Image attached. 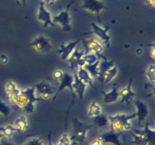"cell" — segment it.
I'll return each mask as SVG.
<instances>
[{"mask_svg":"<svg viewBox=\"0 0 155 145\" xmlns=\"http://www.w3.org/2000/svg\"><path fill=\"white\" fill-rule=\"evenodd\" d=\"M9 60H10V58H9V57L6 54H2L0 56V63L2 64H7L9 62Z\"/></svg>","mask_w":155,"mask_h":145,"instance_id":"836d02e7","label":"cell"},{"mask_svg":"<svg viewBox=\"0 0 155 145\" xmlns=\"http://www.w3.org/2000/svg\"><path fill=\"white\" fill-rule=\"evenodd\" d=\"M64 71H63L61 69H55L52 72V77L54 78V79L59 82L62 79V78L64 77Z\"/></svg>","mask_w":155,"mask_h":145,"instance_id":"1f68e13d","label":"cell"},{"mask_svg":"<svg viewBox=\"0 0 155 145\" xmlns=\"http://www.w3.org/2000/svg\"><path fill=\"white\" fill-rule=\"evenodd\" d=\"M100 59L99 69L97 79L103 85L110 83L118 75V68L115 66L114 60H108L102 54L98 56Z\"/></svg>","mask_w":155,"mask_h":145,"instance_id":"7a4b0ae2","label":"cell"},{"mask_svg":"<svg viewBox=\"0 0 155 145\" xmlns=\"http://www.w3.org/2000/svg\"><path fill=\"white\" fill-rule=\"evenodd\" d=\"M81 39H78L77 40L68 42L65 44H62L56 50V53L60 57L61 60H68L70 56L72 54L75 48L78 45V43L80 42Z\"/></svg>","mask_w":155,"mask_h":145,"instance_id":"5bb4252c","label":"cell"},{"mask_svg":"<svg viewBox=\"0 0 155 145\" xmlns=\"http://www.w3.org/2000/svg\"><path fill=\"white\" fill-rule=\"evenodd\" d=\"M81 8L89 13L95 14L98 17L99 24H101L100 13L103 10L107 9V7L101 0H83L81 5Z\"/></svg>","mask_w":155,"mask_h":145,"instance_id":"30bf717a","label":"cell"},{"mask_svg":"<svg viewBox=\"0 0 155 145\" xmlns=\"http://www.w3.org/2000/svg\"><path fill=\"white\" fill-rule=\"evenodd\" d=\"M73 75L70 72H64V77L62 78V79L60 81V85H59V87L56 89V92L54 95V98L53 100L57 99L58 96L59 94L62 92L63 90H64L65 89H68L71 92V95L73 97V104L74 103V99H75V97L77 96L74 91V88H73Z\"/></svg>","mask_w":155,"mask_h":145,"instance_id":"4fadbf2b","label":"cell"},{"mask_svg":"<svg viewBox=\"0 0 155 145\" xmlns=\"http://www.w3.org/2000/svg\"><path fill=\"white\" fill-rule=\"evenodd\" d=\"M93 122L94 126H96L98 128H104V127H106L109 125L108 118L103 114L94 117Z\"/></svg>","mask_w":155,"mask_h":145,"instance_id":"484cf974","label":"cell"},{"mask_svg":"<svg viewBox=\"0 0 155 145\" xmlns=\"http://www.w3.org/2000/svg\"><path fill=\"white\" fill-rule=\"evenodd\" d=\"M132 82H133V79H130L128 85L119 90L120 99L122 104H130L134 101L136 98V94L132 88Z\"/></svg>","mask_w":155,"mask_h":145,"instance_id":"ac0fdd59","label":"cell"},{"mask_svg":"<svg viewBox=\"0 0 155 145\" xmlns=\"http://www.w3.org/2000/svg\"><path fill=\"white\" fill-rule=\"evenodd\" d=\"M83 46L84 47L83 50L86 53H92L98 57L102 54L104 48V45L95 36H92V37L83 41Z\"/></svg>","mask_w":155,"mask_h":145,"instance_id":"7c38bea8","label":"cell"},{"mask_svg":"<svg viewBox=\"0 0 155 145\" xmlns=\"http://www.w3.org/2000/svg\"><path fill=\"white\" fill-rule=\"evenodd\" d=\"M0 145H14L12 142L10 141H8V140H4L2 143H0Z\"/></svg>","mask_w":155,"mask_h":145,"instance_id":"f35d334b","label":"cell"},{"mask_svg":"<svg viewBox=\"0 0 155 145\" xmlns=\"http://www.w3.org/2000/svg\"><path fill=\"white\" fill-rule=\"evenodd\" d=\"M23 145H43V143H42V140L39 138H38V137H33V138L27 140Z\"/></svg>","mask_w":155,"mask_h":145,"instance_id":"d6a6232c","label":"cell"},{"mask_svg":"<svg viewBox=\"0 0 155 145\" xmlns=\"http://www.w3.org/2000/svg\"><path fill=\"white\" fill-rule=\"evenodd\" d=\"M36 19L43 27H54V24L52 21V15L45 5L43 1L38 5L36 11Z\"/></svg>","mask_w":155,"mask_h":145,"instance_id":"9c48e42d","label":"cell"},{"mask_svg":"<svg viewBox=\"0 0 155 145\" xmlns=\"http://www.w3.org/2000/svg\"><path fill=\"white\" fill-rule=\"evenodd\" d=\"M3 137H4V135H3V134L0 132V140H1L2 138H3Z\"/></svg>","mask_w":155,"mask_h":145,"instance_id":"7bdbcfd3","label":"cell"},{"mask_svg":"<svg viewBox=\"0 0 155 145\" xmlns=\"http://www.w3.org/2000/svg\"><path fill=\"white\" fill-rule=\"evenodd\" d=\"M92 33L95 38L98 39L104 46L109 48L110 46V27L107 24L98 25L95 23H92Z\"/></svg>","mask_w":155,"mask_h":145,"instance_id":"52a82bcc","label":"cell"},{"mask_svg":"<svg viewBox=\"0 0 155 145\" xmlns=\"http://www.w3.org/2000/svg\"><path fill=\"white\" fill-rule=\"evenodd\" d=\"M39 101L40 98L36 95L34 87H28L21 89L13 103L17 107L23 109L24 114L28 115L32 114L36 110V104Z\"/></svg>","mask_w":155,"mask_h":145,"instance_id":"6da1fadb","label":"cell"},{"mask_svg":"<svg viewBox=\"0 0 155 145\" xmlns=\"http://www.w3.org/2000/svg\"><path fill=\"white\" fill-rule=\"evenodd\" d=\"M16 1L18 4H23L24 5H26L27 0H16Z\"/></svg>","mask_w":155,"mask_h":145,"instance_id":"ab89813d","label":"cell"},{"mask_svg":"<svg viewBox=\"0 0 155 145\" xmlns=\"http://www.w3.org/2000/svg\"><path fill=\"white\" fill-rule=\"evenodd\" d=\"M136 54H137L138 55H142V54H143V50H142V48H139V49H137V51H136Z\"/></svg>","mask_w":155,"mask_h":145,"instance_id":"60d3db41","label":"cell"},{"mask_svg":"<svg viewBox=\"0 0 155 145\" xmlns=\"http://www.w3.org/2000/svg\"><path fill=\"white\" fill-rule=\"evenodd\" d=\"M85 54L86 51L84 50L80 49L78 46H77L72 54L70 56L68 61L69 63L70 68L73 71L77 70L80 67H84L85 63L83 60V57Z\"/></svg>","mask_w":155,"mask_h":145,"instance_id":"9a60e30c","label":"cell"},{"mask_svg":"<svg viewBox=\"0 0 155 145\" xmlns=\"http://www.w3.org/2000/svg\"><path fill=\"white\" fill-rule=\"evenodd\" d=\"M35 91L37 97L42 99H49L54 96L56 92V88L51 85L48 81H41L35 85Z\"/></svg>","mask_w":155,"mask_h":145,"instance_id":"8fae6325","label":"cell"},{"mask_svg":"<svg viewBox=\"0 0 155 145\" xmlns=\"http://www.w3.org/2000/svg\"><path fill=\"white\" fill-rule=\"evenodd\" d=\"M94 127L93 124H86L80 122L77 119H74V127L72 134L70 136L71 145H81L84 143L87 137V133Z\"/></svg>","mask_w":155,"mask_h":145,"instance_id":"5b68a950","label":"cell"},{"mask_svg":"<svg viewBox=\"0 0 155 145\" xmlns=\"http://www.w3.org/2000/svg\"><path fill=\"white\" fill-rule=\"evenodd\" d=\"M21 89L14 81H8L5 85V92L8 99L13 102L21 92Z\"/></svg>","mask_w":155,"mask_h":145,"instance_id":"44dd1931","label":"cell"},{"mask_svg":"<svg viewBox=\"0 0 155 145\" xmlns=\"http://www.w3.org/2000/svg\"><path fill=\"white\" fill-rule=\"evenodd\" d=\"M48 145H53L52 143H51V134L49 133V134H48Z\"/></svg>","mask_w":155,"mask_h":145,"instance_id":"b9f144b4","label":"cell"},{"mask_svg":"<svg viewBox=\"0 0 155 145\" xmlns=\"http://www.w3.org/2000/svg\"><path fill=\"white\" fill-rule=\"evenodd\" d=\"M145 4L151 8H154L155 5V0H144Z\"/></svg>","mask_w":155,"mask_h":145,"instance_id":"d590c367","label":"cell"},{"mask_svg":"<svg viewBox=\"0 0 155 145\" xmlns=\"http://www.w3.org/2000/svg\"><path fill=\"white\" fill-rule=\"evenodd\" d=\"M56 145H71V139H70V136L68 135L67 133H64L61 135V137L59 138L58 141Z\"/></svg>","mask_w":155,"mask_h":145,"instance_id":"4dcf8cb0","label":"cell"},{"mask_svg":"<svg viewBox=\"0 0 155 145\" xmlns=\"http://www.w3.org/2000/svg\"><path fill=\"white\" fill-rule=\"evenodd\" d=\"M74 1L69 3L65 8L62 9L58 13L52 16V21L54 24L60 26L62 31L65 33H68L72 30V18L70 12V8L71 7Z\"/></svg>","mask_w":155,"mask_h":145,"instance_id":"8992f818","label":"cell"},{"mask_svg":"<svg viewBox=\"0 0 155 145\" xmlns=\"http://www.w3.org/2000/svg\"><path fill=\"white\" fill-rule=\"evenodd\" d=\"M102 114V107L97 101H92L87 108V116L94 118Z\"/></svg>","mask_w":155,"mask_h":145,"instance_id":"cb8c5ba5","label":"cell"},{"mask_svg":"<svg viewBox=\"0 0 155 145\" xmlns=\"http://www.w3.org/2000/svg\"><path fill=\"white\" fill-rule=\"evenodd\" d=\"M73 88H74V91L75 92L76 95L79 97L80 100L83 99L84 98V95L86 93V91L87 89V86L82 82L79 77L77 76V72L76 71H73Z\"/></svg>","mask_w":155,"mask_h":145,"instance_id":"ffe728a7","label":"cell"},{"mask_svg":"<svg viewBox=\"0 0 155 145\" xmlns=\"http://www.w3.org/2000/svg\"><path fill=\"white\" fill-rule=\"evenodd\" d=\"M32 48L39 54H47L52 49V44L47 36L38 35L30 42Z\"/></svg>","mask_w":155,"mask_h":145,"instance_id":"ba28073f","label":"cell"},{"mask_svg":"<svg viewBox=\"0 0 155 145\" xmlns=\"http://www.w3.org/2000/svg\"><path fill=\"white\" fill-rule=\"evenodd\" d=\"M17 132V130L15 127L14 126L12 122L11 124L5 125V126L2 127V134L4 135V137H8L10 138L12 137Z\"/></svg>","mask_w":155,"mask_h":145,"instance_id":"83f0119b","label":"cell"},{"mask_svg":"<svg viewBox=\"0 0 155 145\" xmlns=\"http://www.w3.org/2000/svg\"><path fill=\"white\" fill-rule=\"evenodd\" d=\"M149 46H151V48H150V51H149V54L151 56V58L153 60H154V44H151V45H149Z\"/></svg>","mask_w":155,"mask_h":145,"instance_id":"e575fe53","label":"cell"},{"mask_svg":"<svg viewBox=\"0 0 155 145\" xmlns=\"http://www.w3.org/2000/svg\"><path fill=\"white\" fill-rule=\"evenodd\" d=\"M99 57H98L95 54H92V53H86L83 55V60L85 63V66L86 65H91L95 63V62L98 61Z\"/></svg>","mask_w":155,"mask_h":145,"instance_id":"f1b7e54d","label":"cell"},{"mask_svg":"<svg viewBox=\"0 0 155 145\" xmlns=\"http://www.w3.org/2000/svg\"><path fill=\"white\" fill-rule=\"evenodd\" d=\"M145 77L149 83L150 86L152 88L153 92L154 90V85H155V66L154 63L149 64L147 66L145 69Z\"/></svg>","mask_w":155,"mask_h":145,"instance_id":"d4e9b609","label":"cell"},{"mask_svg":"<svg viewBox=\"0 0 155 145\" xmlns=\"http://www.w3.org/2000/svg\"><path fill=\"white\" fill-rule=\"evenodd\" d=\"M131 135L133 140L130 143L134 145H154L155 144V131L154 126L149 122L145 124L143 129L131 128Z\"/></svg>","mask_w":155,"mask_h":145,"instance_id":"3957f363","label":"cell"},{"mask_svg":"<svg viewBox=\"0 0 155 145\" xmlns=\"http://www.w3.org/2000/svg\"><path fill=\"white\" fill-rule=\"evenodd\" d=\"M120 99L119 88L117 84H114L112 89L107 92H102L103 102L106 104H112L117 102Z\"/></svg>","mask_w":155,"mask_h":145,"instance_id":"d6986e66","label":"cell"},{"mask_svg":"<svg viewBox=\"0 0 155 145\" xmlns=\"http://www.w3.org/2000/svg\"><path fill=\"white\" fill-rule=\"evenodd\" d=\"M14 126L15 127L17 130V132L22 133L25 131L28 128L29 124L27 117L25 114L21 115L18 116L13 122H12Z\"/></svg>","mask_w":155,"mask_h":145,"instance_id":"603a6c76","label":"cell"},{"mask_svg":"<svg viewBox=\"0 0 155 145\" xmlns=\"http://www.w3.org/2000/svg\"><path fill=\"white\" fill-rule=\"evenodd\" d=\"M134 104L136 106V110L134 112L136 113V119H137L139 125H142L149 115V108L148 106L141 100L135 101Z\"/></svg>","mask_w":155,"mask_h":145,"instance_id":"e0dca14e","label":"cell"},{"mask_svg":"<svg viewBox=\"0 0 155 145\" xmlns=\"http://www.w3.org/2000/svg\"><path fill=\"white\" fill-rule=\"evenodd\" d=\"M2 127L3 126H1V125H0V132H2Z\"/></svg>","mask_w":155,"mask_h":145,"instance_id":"ee69618b","label":"cell"},{"mask_svg":"<svg viewBox=\"0 0 155 145\" xmlns=\"http://www.w3.org/2000/svg\"><path fill=\"white\" fill-rule=\"evenodd\" d=\"M122 134L123 132H116L110 130V131H105L103 134H100L97 137V139L104 145L107 143H111L114 145H122L120 141V137Z\"/></svg>","mask_w":155,"mask_h":145,"instance_id":"2e32d148","label":"cell"},{"mask_svg":"<svg viewBox=\"0 0 155 145\" xmlns=\"http://www.w3.org/2000/svg\"><path fill=\"white\" fill-rule=\"evenodd\" d=\"M99 63L100 59H98V61H96L95 63H93V64L86 65V66L83 67L89 72V73L92 76V77L93 79H97V77H98V69H99Z\"/></svg>","mask_w":155,"mask_h":145,"instance_id":"4316f807","label":"cell"},{"mask_svg":"<svg viewBox=\"0 0 155 145\" xmlns=\"http://www.w3.org/2000/svg\"><path fill=\"white\" fill-rule=\"evenodd\" d=\"M11 110H12L11 107L5 103L3 102L2 100H0V114H2L5 118H8L11 113Z\"/></svg>","mask_w":155,"mask_h":145,"instance_id":"f546056e","label":"cell"},{"mask_svg":"<svg viewBox=\"0 0 155 145\" xmlns=\"http://www.w3.org/2000/svg\"><path fill=\"white\" fill-rule=\"evenodd\" d=\"M107 118L110 130L116 132H123L130 131L133 128L132 122L133 119H136V113L134 112L130 114L117 113L109 116Z\"/></svg>","mask_w":155,"mask_h":145,"instance_id":"277c9868","label":"cell"},{"mask_svg":"<svg viewBox=\"0 0 155 145\" xmlns=\"http://www.w3.org/2000/svg\"><path fill=\"white\" fill-rule=\"evenodd\" d=\"M76 71L77 76L80 79V81L83 83H84L87 87H92L93 89H96L94 85V79L92 78V76L89 73L87 70L83 67H80Z\"/></svg>","mask_w":155,"mask_h":145,"instance_id":"7402d4cb","label":"cell"},{"mask_svg":"<svg viewBox=\"0 0 155 145\" xmlns=\"http://www.w3.org/2000/svg\"><path fill=\"white\" fill-rule=\"evenodd\" d=\"M45 2V5H51L54 4V2L58 1V0H42Z\"/></svg>","mask_w":155,"mask_h":145,"instance_id":"8d00e7d4","label":"cell"},{"mask_svg":"<svg viewBox=\"0 0 155 145\" xmlns=\"http://www.w3.org/2000/svg\"><path fill=\"white\" fill-rule=\"evenodd\" d=\"M89 145H104V144H103V143H101L99 140H98V139L96 138L95 140H92Z\"/></svg>","mask_w":155,"mask_h":145,"instance_id":"74e56055","label":"cell"}]
</instances>
